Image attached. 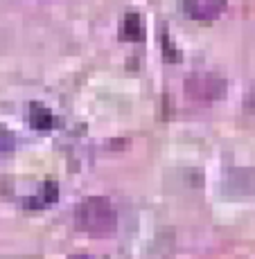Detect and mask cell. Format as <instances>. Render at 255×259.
I'll use <instances>...</instances> for the list:
<instances>
[{
  "mask_svg": "<svg viewBox=\"0 0 255 259\" xmlns=\"http://www.w3.org/2000/svg\"><path fill=\"white\" fill-rule=\"evenodd\" d=\"M228 0H183V9L190 18L197 21H212L226 9Z\"/></svg>",
  "mask_w": 255,
  "mask_h": 259,
  "instance_id": "3957f363",
  "label": "cell"
},
{
  "mask_svg": "<svg viewBox=\"0 0 255 259\" xmlns=\"http://www.w3.org/2000/svg\"><path fill=\"white\" fill-rule=\"evenodd\" d=\"M29 122H32L37 128H50L54 119H52V113H50L46 106L32 104V108H29Z\"/></svg>",
  "mask_w": 255,
  "mask_h": 259,
  "instance_id": "5b68a950",
  "label": "cell"
},
{
  "mask_svg": "<svg viewBox=\"0 0 255 259\" xmlns=\"http://www.w3.org/2000/svg\"><path fill=\"white\" fill-rule=\"evenodd\" d=\"M70 259H91V257H88V255H72Z\"/></svg>",
  "mask_w": 255,
  "mask_h": 259,
  "instance_id": "52a82bcc",
  "label": "cell"
},
{
  "mask_svg": "<svg viewBox=\"0 0 255 259\" xmlns=\"http://www.w3.org/2000/svg\"><path fill=\"white\" fill-rule=\"evenodd\" d=\"M75 221L79 230L95 239L113 237L118 230V212L111 205V201L104 196H91L79 203Z\"/></svg>",
  "mask_w": 255,
  "mask_h": 259,
  "instance_id": "6da1fadb",
  "label": "cell"
},
{
  "mask_svg": "<svg viewBox=\"0 0 255 259\" xmlns=\"http://www.w3.org/2000/svg\"><path fill=\"white\" fill-rule=\"evenodd\" d=\"M188 99L199 104H212L226 97L228 81L217 72H194L183 83Z\"/></svg>",
  "mask_w": 255,
  "mask_h": 259,
  "instance_id": "7a4b0ae2",
  "label": "cell"
},
{
  "mask_svg": "<svg viewBox=\"0 0 255 259\" xmlns=\"http://www.w3.org/2000/svg\"><path fill=\"white\" fill-rule=\"evenodd\" d=\"M120 34L127 41H142L144 38V23L138 14H127L120 25Z\"/></svg>",
  "mask_w": 255,
  "mask_h": 259,
  "instance_id": "277c9868",
  "label": "cell"
},
{
  "mask_svg": "<svg viewBox=\"0 0 255 259\" xmlns=\"http://www.w3.org/2000/svg\"><path fill=\"white\" fill-rule=\"evenodd\" d=\"M244 106H246V111L255 113V83H253L251 88H248L246 97H244Z\"/></svg>",
  "mask_w": 255,
  "mask_h": 259,
  "instance_id": "8992f818",
  "label": "cell"
}]
</instances>
